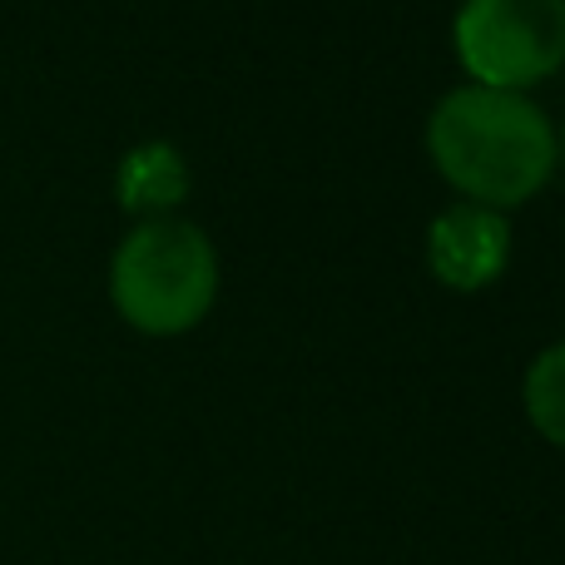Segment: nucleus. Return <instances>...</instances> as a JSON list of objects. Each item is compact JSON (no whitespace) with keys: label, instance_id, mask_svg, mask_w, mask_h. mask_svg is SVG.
<instances>
[{"label":"nucleus","instance_id":"obj_1","mask_svg":"<svg viewBox=\"0 0 565 565\" xmlns=\"http://www.w3.org/2000/svg\"><path fill=\"white\" fill-rule=\"evenodd\" d=\"M427 154L467 204L507 214L551 184L561 169V135L531 95L467 79L427 115Z\"/></svg>","mask_w":565,"mask_h":565},{"label":"nucleus","instance_id":"obj_2","mask_svg":"<svg viewBox=\"0 0 565 565\" xmlns=\"http://www.w3.org/2000/svg\"><path fill=\"white\" fill-rule=\"evenodd\" d=\"M109 298L135 332L179 338L218 298V248L189 218H139L109 258Z\"/></svg>","mask_w":565,"mask_h":565},{"label":"nucleus","instance_id":"obj_3","mask_svg":"<svg viewBox=\"0 0 565 565\" xmlns=\"http://www.w3.org/2000/svg\"><path fill=\"white\" fill-rule=\"evenodd\" d=\"M451 45L471 85L526 95L565 65V0H461Z\"/></svg>","mask_w":565,"mask_h":565},{"label":"nucleus","instance_id":"obj_4","mask_svg":"<svg viewBox=\"0 0 565 565\" xmlns=\"http://www.w3.org/2000/svg\"><path fill=\"white\" fill-rule=\"evenodd\" d=\"M511 264V218L497 209H481L457 199L441 209L427 228V268L441 288L481 292L491 288Z\"/></svg>","mask_w":565,"mask_h":565},{"label":"nucleus","instance_id":"obj_5","mask_svg":"<svg viewBox=\"0 0 565 565\" xmlns=\"http://www.w3.org/2000/svg\"><path fill=\"white\" fill-rule=\"evenodd\" d=\"M115 199L135 218H169L189 199V164L169 139L135 145L115 169Z\"/></svg>","mask_w":565,"mask_h":565},{"label":"nucleus","instance_id":"obj_6","mask_svg":"<svg viewBox=\"0 0 565 565\" xmlns=\"http://www.w3.org/2000/svg\"><path fill=\"white\" fill-rule=\"evenodd\" d=\"M521 407H526L531 427H536L551 447L565 451V338L531 358L526 382H521Z\"/></svg>","mask_w":565,"mask_h":565},{"label":"nucleus","instance_id":"obj_7","mask_svg":"<svg viewBox=\"0 0 565 565\" xmlns=\"http://www.w3.org/2000/svg\"><path fill=\"white\" fill-rule=\"evenodd\" d=\"M561 169H565V135H561Z\"/></svg>","mask_w":565,"mask_h":565}]
</instances>
